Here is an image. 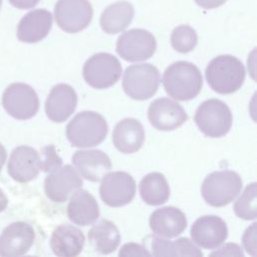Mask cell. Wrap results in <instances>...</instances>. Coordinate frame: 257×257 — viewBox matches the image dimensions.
Here are the masks:
<instances>
[{
    "instance_id": "4316f807",
    "label": "cell",
    "mask_w": 257,
    "mask_h": 257,
    "mask_svg": "<svg viewBox=\"0 0 257 257\" xmlns=\"http://www.w3.org/2000/svg\"><path fill=\"white\" fill-rule=\"evenodd\" d=\"M257 186L253 182L245 188L242 195L237 199L233 206L236 216L243 220H254L257 214V201H256Z\"/></svg>"
},
{
    "instance_id": "603a6c76",
    "label": "cell",
    "mask_w": 257,
    "mask_h": 257,
    "mask_svg": "<svg viewBox=\"0 0 257 257\" xmlns=\"http://www.w3.org/2000/svg\"><path fill=\"white\" fill-rule=\"evenodd\" d=\"M68 219L79 226L93 224L99 216V209L94 197L86 190H76L67 205Z\"/></svg>"
},
{
    "instance_id": "e575fe53",
    "label": "cell",
    "mask_w": 257,
    "mask_h": 257,
    "mask_svg": "<svg viewBox=\"0 0 257 257\" xmlns=\"http://www.w3.org/2000/svg\"><path fill=\"white\" fill-rule=\"evenodd\" d=\"M227 0H195V2L202 8L214 9L223 5Z\"/></svg>"
},
{
    "instance_id": "6da1fadb",
    "label": "cell",
    "mask_w": 257,
    "mask_h": 257,
    "mask_svg": "<svg viewBox=\"0 0 257 257\" xmlns=\"http://www.w3.org/2000/svg\"><path fill=\"white\" fill-rule=\"evenodd\" d=\"M162 81L169 96L181 101L196 97L203 86L201 71L188 61H177L167 67Z\"/></svg>"
},
{
    "instance_id": "9a60e30c",
    "label": "cell",
    "mask_w": 257,
    "mask_h": 257,
    "mask_svg": "<svg viewBox=\"0 0 257 257\" xmlns=\"http://www.w3.org/2000/svg\"><path fill=\"white\" fill-rule=\"evenodd\" d=\"M192 240L201 248L215 249L228 237V228L223 219L215 215L198 218L191 228Z\"/></svg>"
},
{
    "instance_id": "f546056e",
    "label": "cell",
    "mask_w": 257,
    "mask_h": 257,
    "mask_svg": "<svg viewBox=\"0 0 257 257\" xmlns=\"http://www.w3.org/2000/svg\"><path fill=\"white\" fill-rule=\"evenodd\" d=\"M175 256H203L202 251L188 238L182 237L174 242Z\"/></svg>"
},
{
    "instance_id": "4dcf8cb0",
    "label": "cell",
    "mask_w": 257,
    "mask_h": 257,
    "mask_svg": "<svg viewBox=\"0 0 257 257\" xmlns=\"http://www.w3.org/2000/svg\"><path fill=\"white\" fill-rule=\"evenodd\" d=\"M151 255L153 256H170L175 257L174 242L163 239L161 237H152L151 240Z\"/></svg>"
},
{
    "instance_id": "3957f363",
    "label": "cell",
    "mask_w": 257,
    "mask_h": 257,
    "mask_svg": "<svg viewBox=\"0 0 257 257\" xmlns=\"http://www.w3.org/2000/svg\"><path fill=\"white\" fill-rule=\"evenodd\" d=\"M108 126L104 117L94 111L77 113L66 125V138L73 147L90 148L105 139Z\"/></svg>"
},
{
    "instance_id": "7c38bea8",
    "label": "cell",
    "mask_w": 257,
    "mask_h": 257,
    "mask_svg": "<svg viewBox=\"0 0 257 257\" xmlns=\"http://www.w3.org/2000/svg\"><path fill=\"white\" fill-rule=\"evenodd\" d=\"M82 186L80 175L70 165H64L51 172L44 180V192L48 199L63 203Z\"/></svg>"
},
{
    "instance_id": "f35d334b",
    "label": "cell",
    "mask_w": 257,
    "mask_h": 257,
    "mask_svg": "<svg viewBox=\"0 0 257 257\" xmlns=\"http://www.w3.org/2000/svg\"><path fill=\"white\" fill-rule=\"evenodd\" d=\"M1 4H2V0H0V8H1Z\"/></svg>"
},
{
    "instance_id": "d6986e66",
    "label": "cell",
    "mask_w": 257,
    "mask_h": 257,
    "mask_svg": "<svg viewBox=\"0 0 257 257\" xmlns=\"http://www.w3.org/2000/svg\"><path fill=\"white\" fill-rule=\"evenodd\" d=\"M150 228L156 235L165 238L179 236L187 227V218L183 211L168 206L157 209L151 214Z\"/></svg>"
},
{
    "instance_id": "d590c367",
    "label": "cell",
    "mask_w": 257,
    "mask_h": 257,
    "mask_svg": "<svg viewBox=\"0 0 257 257\" xmlns=\"http://www.w3.org/2000/svg\"><path fill=\"white\" fill-rule=\"evenodd\" d=\"M40 0H9V2L16 8L29 9L37 5Z\"/></svg>"
},
{
    "instance_id": "1f68e13d",
    "label": "cell",
    "mask_w": 257,
    "mask_h": 257,
    "mask_svg": "<svg viewBox=\"0 0 257 257\" xmlns=\"http://www.w3.org/2000/svg\"><path fill=\"white\" fill-rule=\"evenodd\" d=\"M256 225L257 223L254 222L249 226L242 236V244L244 249L248 254L255 257L257 255L256 249Z\"/></svg>"
},
{
    "instance_id": "8d00e7d4",
    "label": "cell",
    "mask_w": 257,
    "mask_h": 257,
    "mask_svg": "<svg viewBox=\"0 0 257 257\" xmlns=\"http://www.w3.org/2000/svg\"><path fill=\"white\" fill-rule=\"evenodd\" d=\"M7 206H8V198L4 194V192L0 189V213L6 210Z\"/></svg>"
},
{
    "instance_id": "2e32d148",
    "label": "cell",
    "mask_w": 257,
    "mask_h": 257,
    "mask_svg": "<svg viewBox=\"0 0 257 257\" xmlns=\"http://www.w3.org/2000/svg\"><path fill=\"white\" fill-rule=\"evenodd\" d=\"M8 174L18 183L34 180L41 169L39 153L28 146H19L11 153L8 162Z\"/></svg>"
},
{
    "instance_id": "484cf974",
    "label": "cell",
    "mask_w": 257,
    "mask_h": 257,
    "mask_svg": "<svg viewBox=\"0 0 257 257\" xmlns=\"http://www.w3.org/2000/svg\"><path fill=\"white\" fill-rule=\"evenodd\" d=\"M140 195L150 206L166 203L170 198V187L166 177L159 172L146 175L140 182Z\"/></svg>"
},
{
    "instance_id": "30bf717a",
    "label": "cell",
    "mask_w": 257,
    "mask_h": 257,
    "mask_svg": "<svg viewBox=\"0 0 257 257\" xmlns=\"http://www.w3.org/2000/svg\"><path fill=\"white\" fill-rule=\"evenodd\" d=\"M157 48L155 36L145 29L123 32L116 41L117 54L126 61L137 62L151 58Z\"/></svg>"
},
{
    "instance_id": "9c48e42d",
    "label": "cell",
    "mask_w": 257,
    "mask_h": 257,
    "mask_svg": "<svg viewBox=\"0 0 257 257\" xmlns=\"http://www.w3.org/2000/svg\"><path fill=\"white\" fill-rule=\"evenodd\" d=\"M92 15L88 0H58L54 7L55 21L67 33H77L86 28Z\"/></svg>"
},
{
    "instance_id": "cb8c5ba5",
    "label": "cell",
    "mask_w": 257,
    "mask_h": 257,
    "mask_svg": "<svg viewBox=\"0 0 257 257\" xmlns=\"http://www.w3.org/2000/svg\"><path fill=\"white\" fill-rule=\"evenodd\" d=\"M135 14L133 5L127 1H117L107 6L100 16L101 29L107 34L123 31L132 22Z\"/></svg>"
},
{
    "instance_id": "836d02e7",
    "label": "cell",
    "mask_w": 257,
    "mask_h": 257,
    "mask_svg": "<svg viewBox=\"0 0 257 257\" xmlns=\"http://www.w3.org/2000/svg\"><path fill=\"white\" fill-rule=\"evenodd\" d=\"M210 256H244L241 247L236 243H227L220 249L212 252Z\"/></svg>"
},
{
    "instance_id": "83f0119b",
    "label": "cell",
    "mask_w": 257,
    "mask_h": 257,
    "mask_svg": "<svg viewBox=\"0 0 257 257\" xmlns=\"http://www.w3.org/2000/svg\"><path fill=\"white\" fill-rule=\"evenodd\" d=\"M198 42L196 31L189 25H180L176 27L171 34V44L173 48L180 53L192 51Z\"/></svg>"
},
{
    "instance_id": "ffe728a7",
    "label": "cell",
    "mask_w": 257,
    "mask_h": 257,
    "mask_svg": "<svg viewBox=\"0 0 257 257\" xmlns=\"http://www.w3.org/2000/svg\"><path fill=\"white\" fill-rule=\"evenodd\" d=\"M52 26V15L46 9L28 12L17 26V38L25 43H36L45 38Z\"/></svg>"
},
{
    "instance_id": "e0dca14e",
    "label": "cell",
    "mask_w": 257,
    "mask_h": 257,
    "mask_svg": "<svg viewBox=\"0 0 257 257\" xmlns=\"http://www.w3.org/2000/svg\"><path fill=\"white\" fill-rule=\"evenodd\" d=\"M77 105V94L72 86L66 83L54 85L45 101L47 117L54 122L66 120Z\"/></svg>"
},
{
    "instance_id": "ba28073f",
    "label": "cell",
    "mask_w": 257,
    "mask_h": 257,
    "mask_svg": "<svg viewBox=\"0 0 257 257\" xmlns=\"http://www.w3.org/2000/svg\"><path fill=\"white\" fill-rule=\"evenodd\" d=\"M2 105L12 117L25 120L37 113L39 99L36 91L30 85L23 82H14L4 90Z\"/></svg>"
},
{
    "instance_id": "5bb4252c",
    "label": "cell",
    "mask_w": 257,
    "mask_h": 257,
    "mask_svg": "<svg viewBox=\"0 0 257 257\" xmlns=\"http://www.w3.org/2000/svg\"><path fill=\"white\" fill-rule=\"evenodd\" d=\"M148 118L151 124L159 131H174L188 119V114L181 104L161 97L151 102L148 108Z\"/></svg>"
},
{
    "instance_id": "d4e9b609",
    "label": "cell",
    "mask_w": 257,
    "mask_h": 257,
    "mask_svg": "<svg viewBox=\"0 0 257 257\" xmlns=\"http://www.w3.org/2000/svg\"><path fill=\"white\" fill-rule=\"evenodd\" d=\"M90 245L101 254H109L118 247L120 234L116 226L109 220L101 219L93 225L87 234Z\"/></svg>"
},
{
    "instance_id": "ac0fdd59",
    "label": "cell",
    "mask_w": 257,
    "mask_h": 257,
    "mask_svg": "<svg viewBox=\"0 0 257 257\" xmlns=\"http://www.w3.org/2000/svg\"><path fill=\"white\" fill-rule=\"evenodd\" d=\"M72 163L78 173L90 182H99L111 170L108 156L100 150H80L72 156Z\"/></svg>"
},
{
    "instance_id": "d6a6232c",
    "label": "cell",
    "mask_w": 257,
    "mask_h": 257,
    "mask_svg": "<svg viewBox=\"0 0 257 257\" xmlns=\"http://www.w3.org/2000/svg\"><path fill=\"white\" fill-rule=\"evenodd\" d=\"M118 256L130 257V256H151V252L148 249L138 243L130 242L124 244L118 251Z\"/></svg>"
},
{
    "instance_id": "7a4b0ae2",
    "label": "cell",
    "mask_w": 257,
    "mask_h": 257,
    "mask_svg": "<svg viewBox=\"0 0 257 257\" xmlns=\"http://www.w3.org/2000/svg\"><path fill=\"white\" fill-rule=\"evenodd\" d=\"M245 67L240 59L233 55H219L213 58L205 70L210 87L220 94L236 92L244 83Z\"/></svg>"
},
{
    "instance_id": "8992f818",
    "label": "cell",
    "mask_w": 257,
    "mask_h": 257,
    "mask_svg": "<svg viewBox=\"0 0 257 257\" xmlns=\"http://www.w3.org/2000/svg\"><path fill=\"white\" fill-rule=\"evenodd\" d=\"M161 76L158 68L150 63L128 66L122 78V88L133 99L146 100L158 90Z\"/></svg>"
},
{
    "instance_id": "f1b7e54d",
    "label": "cell",
    "mask_w": 257,
    "mask_h": 257,
    "mask_svg": "<svg viewBox=\"0 0 257 257\" xmlns=\"http://www.w3.org/2000/svg\"><path fill=\"white\" fill-rule=\"evenodd\" d=\"M41 169L45 173H51L62 166V160L57 155L53 145L46 146L41 151Z\"/></svg>"
},
{
    "instance_id": "4fadbf2b",
    "label": "cell",
    "mask_w": 257,
    "mask_h": 257,
    "mask_svg": "<svg viewBox=\"0 0 257 257\" xmlns=\"http://www.w3.org/2000/svg\"><path fill=\"white\" fill-rule=\"evenodd\" d=\"M35 240L33 227L22 221L8 225L0 235V256L16 257L24 255Z\"/></svg>"
},
{
    "instance_id": "277c9868",
    "label": "cell",
    "mask_w": 257,
    "mask_h": 257,
    "mask_svg": "<svg viewBox=\"0 0 257 257\" xmlns=\"http://www.w3.org/2000/svg\"><path fill=\"white\" fill-rule=\"evenodd\" d=\"M242 189L241 177L233 171H217L208 175L203 181L201 194L212 207L220 208L230 204Z\"/></svg>"
},
{
    "instance_id": "52a82bcc",
    "label": "cell",
    "mask_w": 257,
    "mask_h": 257,
    "mask_svg": "<svg viewBox=\"0 0 257 257\" xmlns=\"http://www.w3.org/2000/svg\"><path fill=\"white\" fill-rule=\"evenodd\" d=\"M121 75V65L112 54L99 52L90 56L82 68L85 82L96 89H103L115 84Z\"/></svg>"
},
{
    "instance_id": "8fae6325",
    "label": "cell",
    "mask_w": 257,
    "mask_h": 257,
    "mask_svg": "<svg viewBox=\"0 0 257 257\" xmlns=\"http://www.w3.org/2000/svg\"><path fill=\"white\" fill-rule=\"evenodd\" d=\"M135 179L125 172H112L101 179L99 195L102 202L112 208L124 206L133 201L136 195Z\"/></svg>"
},
{
    "instance_id": "74e56055",
    "label": "cell",
    "mask_w": 257,
    "mask_h": 257,
    "mask_svg": "<svg viewBox=\"0 0 257 257\" xmlns=\"http://www.w3.org/2000/svg\"><path fill=\"white\" fill-rule=\"evenodd\" d=\"M6 157H7L6 150H5V148L3 147V145L0 143V171L2 170V168H3L4 164H5Z\"/></svg>"
},
{
    "instance_id": "7402d4cb",
    "label": "cell",
    "mask_w": 257,
    "mask_h": 257,
    "mask_svg": "<svg viewBox=\"0 0 257 257\" xmlns=\"http://www.w3.org/2000/svg\"><path fill=\"white\" fill-rule=\"evenodd\" d=\"M85 238L80 229L72 225L57 226L50 237V248L59 257H74L80 254Z\"/></svg>"
},
{
    "instance_id": "44dd1931",
    "label": "cell",
    "mask_w": 257,
    "mask_h": 257,
    "mask_svg": "<svg viewBox=\"0 0 257 257\" xmlns=\"http://www.w3.org/2000/svg\"><path fill=\"white\" fill-rule=\"evenodd\" d=\"M145 130L136 118L127 117L118 121L112 131V143L122 154L137 153L144 145Z\"/></svg>"
},
{
    "instance_id": "5b68a950",
    "label": "cell",
    "mask_w": 257,
    "mask_h": 257,
    "mask_svg": "<svg viewBox=\"0 0 257 257\" xmlns=\"http://www.w3.org/2000/svg\"><path fill=\"white\" fill-rule=\"evenodd\" d=\"M194 120L205 136L222 138L229 133L233 116L225 102L217 98H211L199 105L195 112Z\"/></svg>"
}]
</instances>
